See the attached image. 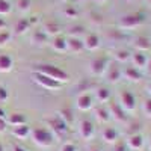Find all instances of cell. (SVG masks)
<instances>
[{
  "label": "cell",
  "instance_id": "obj_30",
  "mask_svg": "<svg viewBox=\"0 0 151 151\" xmlns=\"http://www.w3.org/2000/svg\"><path fill=\"white\" fill-rule=\"evenodd\" d=\"M58 116H60L62 119H64L67 124H70L73 121V116H71V110L70 109H62L58 112Z\"/></svg>",
  "mask_w": 151,
  "mask_h": 151
},
{
  "label": "cell",
  "instance_id": "obj_28",
  "mask_svg": "<svg viewBox=\"0 0 151 151\" xmlns=\"http://www.w3.org/2000/svg\"><path fill=\"white\" fill-rule=\"evenodd\" d=\"M48 40V36L42 32V30H36L33 35H32V42L35 44H45Z\"/></svg>",
  "mask_w": 151,
  "mask_h": 151
},
{
  "label": "cell",
  "instance_id": "obj_9",
  "mask_svg": "<svg viewBox=\"0 0 151 151\" xmlns=\"http://www.w3.org/2000/svg\"><path fill=\"white\" fill-rule=\"evenodd\" d=\"M48 125H50V127H52V130H53L56 134H59V136L65 134L67 130H68V124L62 119L60 116H55V118H52V119H48Z\"/></svg>",
  "mask_w": 151,
  "mask_h": 151
},
{
  "label": "cell",
  "instance_id": "obj_2",
  "mask_svg": "<svg viewBox=\"0 0 151 151\" xmlns=\"http://www.w3.org/2000/svg\"><path fill=\"white\" fill-rule=\"evenodd\" d=\"M144 21H145L144 14L134 12V14H127V15L121 17V20H119V23H118V26H119L121 29H124V30H132V29L139 27Z\"/></svg>",
  "mask_w": 151,
  "mask_h": 151
},
{
  "label": "cell",
  "instance_id": "obj_1",
  "mask_svg": "<svg viewBox=\"0 0 151 151\" xmlns=\"http://www.w3.org/2000/svg\"><path fill=\"white\" fill-rule=\"evenodd\" d=\"M36 73H41V74L47 76V77L56 80V82L60 83V85H62V83H67V82L70 80V76H68L67 71L60 70V68H58V67H55V65H48V64L38 65Z\"/></svg>",
  "mask_w": 151,
  "mask_h": 151
},
{
  "label": "cell",
  "instance_id": "obj_3",
  "mask_svg": "<svg viewBox=\"0 0 151 151\" xmlns=\"http://www.w3.org/2000/svg\"><path fill=\"white\" fill-rule=\"evenodd\" d=\"M30 136H32V141L35 142V145H38V147L47 148L53 144L52 132H48L45 129H35V130L30 132Z\"/></svg>",
  "mask_w": 151,
  "mask_h": 151
},
{
  "label": "cell",
  "instance_id": "obj_34",
  "mask_svg": "<svg viewBox=\"0 0 151 151\" xmlns=\"http://www.w3.org/2000/svg\"><path fill=\"white\" fill-rule=\"evenodd\" d=\"M64 14H65L67 18H76L77 17V11H76L74 8H71V6H68V8H65Z\"/></svg>",
  "mask_w": 151,
  "mask_h": 151
},
{
  "label": "cell",
  "instance_id": "obj_33",
  "mask_svg": "<svg viewBox=\"0 0 151 151\" xmlns=\"http://www.w3.org/2000/svg\"><path fill=\"white\" fill-rule=\"evenodd\" d=\"M11 40V33L6 30H0V45H5Z\"/></svg>",
  "mask_w": 151,
  "mask_h": 151
},
{
  "label": "cell",
  "instance_id": "obj_22",
  "mask_svg": "<svg viewBox=\"0 0 151 151\" xmlns=\"http://www.w3.org/2000/svg\"><path fill=\"white\" fill-rule=\"evenodd\" d=\"M12 58L8 55H0V73H9L12 70Z\"/></svg>",
  "mask_w": 151,
  "mask_h": 151
},
{
  "label": "cell",
  "instance_id": "obj_12",
  "mask_svg": "<svg viewBox=\"0 0 151 151\" xmlns=\"http://www.w3.org/2000/svg\"><path fill=\"white\" fill-rule=\"evenodd\" d=\"M130 59L133 62V67L137 68V70H144L148 65V58H147V55L144 52H134Z\"/></svg>",
  "mask_w": 151,
  "mask_h": 151
},
{
  "label": "cell",
  "instance_id": "obj_38",
  "mask_svg": "<svg viewBox=\"0 0 151 151\" xmlns=\"http://www.w3.org/2000/svg\"><path fill=\"white\" fill-rule=\"evenodd\" d=\"M115 151H127V145H125V144H122V142H119V144H116V147H115Z\"/></svg>",
  "mask_w": 151,
  "mask_h": 151
},
{
  "label": "cell",
  "instance_id": "obj_25",
  "mask_svg": "<svg viewBox=\"0 0 151 151\" xmlns=\"http://www.w3.org/2000/svg\"><path fill=\"white\" fill-rule=\"evenodd\" d=\"M29 27H30V21L27 18H20L15 23V33L17 35H23L26 30H29Z\"/></svg>",
  "mask_w": 151,
  "mask_h": 151
},
{
  "label": "cell",
  "instance_id": "obj_29",
  "mask_svg": "<svg viewBox=\"0 0 151 151\" xmlns=\"http://www.w3.org/2000/svg\"><path fill=\"white\" fill-rule=\"evenodd\" d=\"M11 14V3L8 0H0V15L5 17Z\"/></svg>",
  "mask_w": 151,
  "mask_h": 151
},
{
  "label": "cell",
  "instance_id": "obj_37",
  "mask_svg": "<svg viewBox=\"0 0 151 151\" xmlns=\"http://www.w3.org/2000/svg\"><path fill=\"white\" fill-rule=\"evenodd\" d=\"M6 119L5 118H0V133H3L5 130H6Z\"/></svg>",
  "mask_w": 151,
  "mask_h": 151
},
{
  "label": "cell",
  "instance_id": "obj_40",
  "mask_svg": "<svg viewBox=\"0 0 151 151\" xmlns=\"http://www.w3.org/2000/svg\"><path fill=\"white\" fill-rule=\"evenodd\" d=\"M5 27H6V21H5L3 18H0V30L5 29Z\"/></svg>",
  "mask_w": 151,
  "mask_h": 151
},
{
  "label": "cell",
  "instance_id": "obj_19",
  "mask_svg": "<svg viewBox=\"0 0 151 151\" xmlns=\"http://www.w3.org/2000/svg\"><path fill=\"white\" fill-rule=\"evenodd\" d=\"M52 47H53V50L55 52H58V53H65L67 50H68V45H67V40L64 36H56L55 40H53V42H52Z\"/></svg>",
  "mask_w": 151,
  "mask_h": 151
},
{
  "label": "cell",
  "instance_id": "obj_10",
  "mask_svg": "<svg viewBox=\"0 0 151 151\" xmlns=\"http://www.w3.org/2000/svg\"><path fill=\"white\" fill-rule=\"evenodd\" d=\"M109 113H110V116L115 121H118V122H125L127 121V112L119 106V103H110Z\"/></svg>",
  "mask_w": 151,
  "mask_h": 151
},
{
  "label": "cell",
  "instance_id": "obj_4",
  "mask_svg": "<svg viewBox=\"0 0 151 151\" xmlns=\"http://www.w3.org/2000/svg\"><path fill=\"white\" fill-rule=\"evenodd\" d=\"M33 80H35V83H38L40 86H42L44 89H48V91H58V89H60V86H62L56 80L47 77V76H44L41 73H35L33 74Z\"/></svg>",
  "mask_w": 151,
  "mask_h": 151
},
{
  "label": "cell",
  "instance_id": "obj_41",
  "mask_svg": "<svg viewBox=\"0 0 151 151\" xmlns=\"http://www.w3.org/2000/svg\"><path fill=\"white\" fill-rule=\"evenodd\" d=\"M12 151H26V150H24V148H21L20 145H15L14 148H12Z\"/></svg>",
  "mask_w": 151,
  "mask_h": 151
},
{
  "label": "cell",
  "instance_id": "obj_39",
  "mask_svg": "<svg viewBox=\"0 0 151 151\" xmlns=\"http://www.w3.org/2000/svg\"><path fill=\"white\" fill-rule=\"evenodd\" d=\"M82 30H83V27H80V26H79V27H73V29H71V36H74V33H76V35L82 33Z\"/></svg>",
  "mask_w": 151,
  "mask_h": 151
},
{
  "label": "cell",
  "instance_id": "obj_6",
  "mask_svg": "<svg viewBox=\"0 0 151 151\" xmlns=\"http://www.w3.org/2000/svg\"><path fill=\"white\" fill-rule=\"evenodd\" d=\"M119 106L125 112H133L136 109V97L130 91H122L119 94Z\"/></svg>",
  "mask_w": 151,
  "mask_h": 151
},
{
  "label": "cell",
  "instance_id": "obj_42",
  "mask_svg": "<svg viewBox=\"0 0 151 151\" xmlns=\"http://www.w3.org/2000/svg\"><path fill=\"white\" fill-rule=\"evenodd\" d=\"M147 71L151 74V59H148V65H147Z\"/></svg>",
  "mask_w": 151,
  "mask_h": 151
},
{
  "label": "cell",
  "instance_id": "obj_32",
  "mask_svg": "<svg viewBox=\"0 0 151 151\" xmlns=\"http://www.w3.org/2000/svg\"><path fill=\"white\" fill-rule=\"evenodd\" d=\"M142 110H144V113L148 118H151V97L147 98L145 101L142 103Z\"/></svg>",
  "mask_w": 151,
  "mask_h": 151
},
{
  "label": "cell",
  "instance_id": "obj_16",
  "mask_svg": "<svg viewBox=\"0 0 151 151\" xmlns=\"http://www.w3.org/2000/svg\"><path fill=\"white\" fill-rule=\"evenodd\" d=\"M42 32L47 35V36H59V33L62 32V29H60V26L58 23H55V21H48V23H45L44 24V27H42Z\"/></svg>",
  "mask_w": 151,
  "mask_h": 151
},
{
  "label": "cell",
  "instance_id": "obj_45",
  "mask_svg": "<svg viewBox=\"0 0 151 151\" xmlns=\"http://www.w3.org/2000/svg\"><path fill=\"white\" fill-rule=\"evenodd\" d=\"M97 3H103V2H106V0H95Z\"/></svg>",
  "mask_w": 151,
  "mask_h": 151
},
{
  "label": "cell",
  "instance_id": "obj_18",
  "mask_svg": "<svg viewBox=\"0 0 151 151\" xmlns=\"http://www.w3.org/2000/svg\"><path fill=\"white\" fill-rule=\"evenodd\" d=\"M134 48H136V52H144L145 53L151 48V41L147 36H137L134 40Z\"/></svg>",
  "mask_w": 151,
  "mask_h": 151
},
{
  "label": "cell",
  "instance_id": "obj_5",
  "mask_svg": "<svg viewBox=\"0 0 151 151\" xmlns=\"http://www.w3.org/2000/svg\"><path fill=\"white\" fill-rule=\"evenodd\" d=\"M109 67V58L107 56H100V58H95L91 64H89V70L94 76H103L106 73Z\"/></svg>",
  "mask_w": 151,
  "mask_h": 151
},
{
  "label": "cell",
  "instance_id": "obj_50",
  "mask_svg": "<svg viewBox=\"0 0 151 151\" xmlns=\"http://www.w3.org/2000/svg\"><path fill=\"white\" fill-rule=\"evenodd\" d=\"M79 2H83V0H79Z\"/></svg>",
  "mask_w": 151,
  "mask_h": 151
},
{
  "label": "cell",
  "instance_id": "obj_26",
  "mask_svg": "<svg viewBox=\"0 0 151 151\" xmlns=\"http://www.w3.org/2000/svg\"><path fill=\"white\" fill-rule=\"evenodd\" d=\"M95 97H97V100L100 103H106V101H109L110 100V91L107 89V88H98V89L95 91Z\"/></svg>",
  "mask_w": 151,
  "mask_h": 151
},
{
  "label": "cell",
  "instance_id": "obj_13",
  "mask_svg": "<svg viewBox=\"0 0 151 151\" xmlns=\"http://www.w3.org/2000/svg\"><path fill=\"white\" fill-rule=\"evenodd\" d=\"M76 106H77L79 110L82 112H88L89 109H92V97L88 94H82L77 97V101H76Z\"/></svg>",
  "mask_w": 151,
  "mask_h": 151
},
{
  "label": "cell",
  "instance_id": "obj_14",
  "mask_svg": "<svg viewBox=\"0 0 151 151\" xmlns=\"http://www.w3.org/2000/svg\"><path fill=\"white\" fill-rule=\"evenodd\" d=\"M83 45H85L86 50H89V52H95V50H98V47H100V38H98V35H95V33L86 35L85 41H83Z\"/></svg>",
  "mask_w": 151,
  "mask_h": 151
},
{
  "label": "cell",
  "instance_id": "obj_49",
  "mask_svg": "<svg viewBox=\"0 0 151 151\" xmlns=\"http://www.w3.org/2000/svg\"><path fill=\"white\" fill-rule=\"evenodd\" d=\"M147 2H148V3H151V0H147Z\"/></svg>",
  "mask_w": 151,
  "mask_h": 151
},
{
  "label": "cell",
  "instance_id": "obj_27",
  "mask_svg": "<svg viewBox=\"0 0 151 151\" xmlns=\"http://www.w3.org/2000/svg\"><path fill=\"white\" fill-rule=\"evenodd\" d=\"M113 56H115V60L119 62V64H124V62H127V60L132 58L130 52H129V50H125V48H119V50H116Z\"/></svg>",
  "mask_w": 151,
  "mask_h": 151
},
{
  "label": "cell",
  "instance_id": "obj_24",
  "mask_svg": "<svg viewBox=\"0 0 151 151\" xmlns=\"http://www.w3.org/2000/svg\"><path fill=\"white\" fill-rule=\"evenodd\" d=\"M103 139H104V142H107V144L116 142V139H118V132L113 129V127H106V129L103 130Z\"/></svg>",
  "mask_w": 151,
  "mask_h": 151
},
{
  "label": "cell",
  "instance_id": "obj_35",
  "mask_svg": "<svg viewBox=\"0 0 151 151\" xmlns=\"http://www.w3.org/2000/svg\"><path fill=\"white\" fill-rule=\"evenodd\" d=\"M8 100V91L5 88H0V103H5Z\"/></svg>",
  "mask_w": 151,
  "mask_h": 151
},
{
  "label": "cell",
  "instance_id": "obj_46",
  "mask_svg": "<svg viewBox=\"0 0 151 151\" xmlns=\"http://www.w3.org/2000/svg\"><path fill=\"white\" fill-rule=\"evenodd\" d=\"M0 151H5V148H3V145L0 144Z\"/></svg>",
  "mask_w": 151,
  "mask_h": 151
},
{
  "label": "cell",
  "instance_id": "obj_17",
  "mask_svg": "<svg viewBox=\"0 0 151 151\" xmlns=\"http://www.w3.org/2000/svg\"><path fill=\"white\" fill-rule=\"evenodd\" d=\"M67 45H68V50L73 52V53H80V52L85 50L83 41H80L79 38H74V36H71V38L67 40Z\"/></svg>",
  "mask_w": 151,
  "mask_h": 151
},
{
  "label": "cell",
  "instance_id": "obj_20",
  "mask_svg": "<svg viewBox=\"0 0 151 151\" xmlns=\"http://www.w3.org/2000/svg\"><path fill=\"white\" fill-rule=\"evenodd\" d=\"M94 113H95V119H97L98 122H101V124H106V122H109V119H110L109 109H106V107H103V106H98V107L94 110Z\"/></svg>",
  "mask_w": 151,
  "mask_h": 151
},
{
  "label": "cell",
  "instance_id": "obj_43",
  "mask_svg": "<svg viewBox=\"0 0 151 151\" xmlns=\"http://www.w3.org/2000/svg\"><path fill=\"white\" fill-rule=\"evenodd\" d=\"M0 118H5V110L0 107Z\"/></svg>",
  "mask_w": 151,
  "mask_h": 151
},
{
  "label": "cell",
  "instance_id": "obj_15",
  "mask_svg": "<svg viewBox=\"0 0 151 151\" xmlns=\"http://www.w3.org/2000/svg\"><path fill=\"white\" fill-rule=\"evenodd\" d=\"M122 76H124V77L127 79V80H130V82H141V79H142L141 70H137V68H134V67H127V68H124Z\"/></svg>",
  "mask_w": 151,
  "mask_h": 151
},
{
  "label": "cell",
  "instance_id": "obj_8",
  "mask_svg": "<svg viewBox=\"0 0 151 151\" xmlns=\"http://www.w3.org/2000/svg\"><path fill=\"white\" fill-rule=\"evenodd\" d=\"M95 129H94V124L88 119H82L79 124V134L83 137L85 141H91L94 137Z\"/></svg>",
  "mask_w": 151,
  "mask_h": 151
},
{
  "label": "cell",
  "instance_id": "obj_31",
  "mask_svg": "<svg viewBox=\"0 0 151 151\" xmlns=\"http://www.w3.org/2000/svg\"><path fill=\"white\" fill-rule=\"evenodd\" d=\"M17 6L21 12H26L30 9V0H17Z\"/></svg>",
  "mask_w": 151,
  "mask_h": 151
},
{
  "label": "cell",
  "instance_id": "obj_47",
  "mask_svg": "<svg viewBox=\"0 0 151 151\" xmlns=\"http://www.w3.org/2000/svg\"><path fill=\"white\" fill-rule=\"evenodd\" d=\"M92 151H101V150H92Z\"/></svg>",
  "mask_w": 151,
  "mask_h": 151
},
{
  "label": "cell",
  "instance_id": "obj_11",
  "mask_svg": "<svg viewBox=\"0 0 151 151\" xmlns=\"http://www.w3.org/2000/svg\"><path fill=\"white\" fill-rule=\"evenodd\" d=\"M106 77L110 83H118L122 77V70L115 64H109V67L106 70Z\"/></svg>",
  "mask_w": 151,
  "mask_h": 151
},
{
  "label": "cell",
  "instance_id": "obj_7",
  "mask_svg": "<svg viewBox=\"0 0 151 151\" xmlns=\"http://www.w3.org/2000/svg\"><path fill=\"white\" fill-rule=\"evenodd\" d=\"M127 148L132 150V151H141L145 145V139L141 133H132L129 137H127Z\"/></svg>",
  "mask_w": 151,
  "mask_h": 151
},
{
  "label": "cell",
  "instance_id": "obj_36",
  "mask_svg": "<svg viewBox=\"0 0 151 151\" xmlns=\"http://www.w3.org/2000/svg\"><path fill=\"white\" fill-rule=\"evenodd\" d=\"M60 151H77V150H76V147H74L73 144L67 142V144H64V145H62Z\"/></svg>",
  "mask_w": 151,
  "mask_h": 151
},
{
  "label": "cell",
  "instance_id": "obj_21",
  "mask_svg": "<svg viewBox=\"0 0 151 151\" xmlns=\"http://www.w3.org/2000/svg\"><path fill=\"white\" fill-rule=\"evenodd\" d=\"M6 122L12 127H18V125H24L26 124V118H24L23 113H12V115L8 116Z\"/></svg>",
  "mask_w": 151,
  "mask_h": 151
},
{
  "label": "cell",
  "instance_id": "obj_44",
  "mask_svg": "<svg viewBox=\"0 0 151 151\" xmlns=\"http://www.w3.org/2000/svg\"><path fill=\"white\" fill-rule=\"evenodd\" d=\"M147 91H148V94H150V97H151V83H148V86H147Z\"/></svg>",
  "mask_w": 151,
  "mask_h": 151
},
{
  "label": "cell",
  "instance_id": "obj_48",
  "mask_svg": "<svg viewBox=\"0 0 151 151\" xmlns=\"http://www.w3.org/2000/svg\"><path fill=\"white\" fill-rule=\"evenodd\" d=\"M150 150H151V141H150Z\"/></svg>",
  "mask_w": 151,
  "mask_h": 151
},
{
  "label": "cell",
  "instance_id": "obj_23",
  "mask_svg": "<svg viewBox=\"0 0 151 151\" xmlns=\"http://www.w3.org/2000/svg\"><path fill=\"white\" fill-rule=\"evenodd\" d=\"M30 127H27L26 124L24 125H18V127H14V130H12V134H14L15 137H18V139H26L27 136H30Z\"/></svg>",
  "mask_w": 151,
  "mask_h": 151
}]
</instances>
